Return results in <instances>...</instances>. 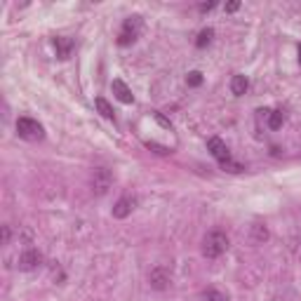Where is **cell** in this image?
<instances>
[{
    "label": "cell",
    "mask_w": 301,
    "mask_h": 301,
    "mask_svg": "<svg viewBox=\"0 0 301 301\" xmlns=\"http://www.w3.org/2000/svg\"><path fill=\"white\" fill-rule=\"evenodd\" d=\"M17 134L26 141H40L45 137V129L33 118H19L17 120Z\"/></svg>",
    "instance_id": "3957f363"
},
{
    "label": "cell",
    "mask_w": 301,
    "mask_h": 301,
    "mask_svg": "<svg viewBox=\"0 0 301 301\" xmlns=\"http://www.w3.org/2000/svg\"><path fill=\"white\" fill-rule=\"evenodd\" d=\"M137 195H123L120 200L113 205V217L116 219H125V217H129L132 214V210L137 207Z\"/></svg>",
    "instance_id": "ba28073f"
},
{
    "label": "cell",
    "mask_w": 301,
    "mask_h": 301,
    "mask_svg": "<svg viewBox=\"0 0 301 301\" xmlns=\"http://www.w3.org/2000/svg\"><path fill=\"white\" fill-rule=\"evenodd\" d=\"M205 301H229V299H226V294H221V292L210 290V292H205Z\"/></svg>",
    "instance_id": "e0dca14e"
},
{
    "label": "cell",
    "mask_w": 301,
    "mask_h": 301,
    "mask_svg": "<svg viewBox=\"0 0 301 301\" xmlns=\"http://www.w3.org/2000/svg\"><path fill=\"white\" fill-rule=\"evenodd\" d=\"M226 250H229V235L223 233V231L214 229V231H210V233L202 238V254H205L207 259L221 257Z\"/></svg>",
    "instance_id": "6da1fadb"
},
{
    "label": "cell",
    "mask_w": 301,
    "mask_h": 301,
    "mask_svg": "<svg viewBox=\"0 0 301 301\" xmlns=\"http://www.w3.org/2000/svg\"><path fill=\"white\" fill-rule=\"evenodd\" d=\"M207 148H210V153H212V156L219 160V165H226V162L233 160V158H231L229 146L223 144V141L219 139V137H212V139L207 141Z\"/></svg>",
    "instance_id": "52a82bcc"
},
{
    "label": "cell",
    "mask_w": 301,
    "mask_h": 301,
    "mask_svg": "<svg viewBox=\"0 0 301 301\" xmlns=\"http://www.w3.org/2000/svg\"><path fill=\"white\" fill-rule=\"evenodd\" d=\"M212 38H214L212 28H202L200 33H198V38H195V47H198V50H205L207 45L212 43Z\"/></svg>",
    "instance_id": "4fadbf2b"
},
{
    "label": "cell",
    "mask_w": 301,
    "mask_h": 301,
    "mask_svg": "<svg viewBox=\"0 0 301 301\" xmlns=\"http://www.w3.org/2000/svg\"><path fill=\"white\" fill-rule=\"evenodd\" d=\"M268 127L271 129H280L285 123V113L283 111H268Z\"/></svg>",
    "instance_id": "5bb4252c"
},
{
    "label": "cell",
    "mask_w": 301,
    "mask_h": 301,
    "mask_svg": "<svg viewBox=\"0 0 301 301\" xmlns=\"http://www.w3.org/2000/svg\"><path fill=\"white\" fill-rule=\"evenodd\" d=\"M111 89H113V95H116V99H118V101H123V104H132V101H134L132 89H129L127 85H125L120 78L113 80V83H111Z\"/></svg>",
    "instance_id": "30bf717a"
},
{
    "label": "cell",
    "mask_w": 301,
    "mask_h": 301,
    "mask_svg": "<svg viewBox=\"0 0 301 301\" xmlns=\"http://www.w3.org/2000/svg\"><path fill=\"white\" fill-rule=\"evenodd\" d=\"M299 64H301V45H299Z\"/></svg>",
    "instance_id": "7402d4cb"
},
{
    "label": "cell",
    "mask_w": 301,
    "mask_h": 301,
    "mask_svg": "<svg viewBox=\"0 0 301 301\" xmlns=\"http://www.w3.org/2000/svg\"><path fill=\"white\" fill-rule=\"evenodd\" d=\"M141 28H144V19L139 14H132L123 22V28H120V33H118V45L120 47H127V45H134L139 40L141 35Z\"/></svg>",
    "instance_id": "7a4b0ae2"
},
{
    "label": "cell",
    "mask_w": 301,
    "mask_h": 301,
    "mask_svg": "<svg viewBox=\"0 0 301 301\" xmlns=\"http://www.w3.org/2000/svg\"><path fill=\"white\" fill-rule=\"evenodd\" d=\"M247 87H250V80L245 78V76H233V78H231V92H233L235 97H242L247 92Z\"/></svg>",
    "instance_id": "8fae6325"
},
{
    "label": "cell",
    "mask_w": 301,
    "mask_h": 301,
    "mask_svg": "<svg viewBox=\"0 0 301 301\" xmlns=\"http://www.w3.org/2000/svg\"><path fill=\"white\" fill-rule=\"evenodd\" d=\"M10 238H12V229L10 226H3V245H10Z\"/></svg>",
    "instance_id": "ac0fdd59"
},
{
    "label": "cell",
    "mask_w": 301,
    "mask_h": 301,
    "mask_svg": "<svg viewBox=\"0 0 301 301\" xmlns=\"http://www.w3.org/2000/svg\"><path fill=\"white\" fill-rule=\"evenodd\" d=\"M186 83H189V87H200L202 85V73L200 71H191L189 76H186Z\"/></svg>",
    "instance_id": "2e32d148"
},
{
    "label": "cell",
    "mask_w": 301,
    "mask_h": 301,
    "mask_svg": "<svg viewBox=\"0 0 301 301\" xmlns=\"http://www.w3.org/2000/svg\"><path fill=\"white\" fill-rule=\"evenodd\" d=\"M252 240H254V242H264V240H268L266 226H261V223H254V226H252Z\"/></svg>",
    "instance_id": "9a60e30c"
},
{
    "label": "cell",
    "mask_w": 301,
    "mask_h": 301,
    "mask_svg": "<svg viewBox=\"0 0 301 301\" xmlns=\"http://www.w3.org/2000/svg\"><path fill=\"white\" fill-rule=\"evenodd\" d=\"M43 264V254H40L35 247H28V250H24L22 254H19V271H35V268Z\"/></svg>",
    "instance_id": "8992f818"
},
{
    "label": "cell",
    "mask_w": 301,
    "mask_h": 301,
    "mask_svg": "<svg viewBox=\"0 0 301 301\" xmlns=\"http://www.w3.org/2000/svg\"><path fill=\"white\" fill-rule=\"evenodd\" d=\"M113 184V174L111 170L106 167H97L95 172H92V191H95L97 195H104L108 189H111Z\"/></svg>",
    "instance_id": "277c9868"
},
{
    "label": "cell",
    "mask_w": 301,
    "mask_h": 301,
    "mask_svg": "<svg viewBox=\"0 0 301 301\" xmlns=\"http://www.w3.org/2000/svg\"><path fill=\"white\" fill-rule=\"evenodd\" d=\"M170 283H172V273H170L167 266H156L148 273V285L153 287V290H158V292L167 290Z\"/></svg>",
    "instance_id": "5b68a950"
},
{
    "label": "cell",
    "mask_w": 301,
    "mask_h": 301,
    "mask_svg": "<svg viewBox=\"0 0 301 301\" xmlns=\"http://www.w3.org/2000/svg\"><path fill=\"white\" fill-rule=\"evenodd\" d=\"M153 116H156V120H158V123H160V125H162V127H167V129H170V127H172V123H170L167 118H162V116H160V113H158V111H156V113H153Z\"/></svg>",
    "instance_id": "d6986e66"
},
{
    "label": "cell",
    "mask_w": 301,
    "mask_h": 301,
    "mask_svg": "<svg viewBox=\"0 0 301 301\" xmlns=\"http://www.w3.org/2000/svg\"><path fill=\"white\" fill-rule=\"evenodd\" d=\"M52 45H54L57 57H59V59H68L71 52H73V47H76V40L66 38V35H57V38H52Z\"/></svg>",
    "instance_id": "9c48e42d"
},
{
    "label": "cell",
    "mask_w": 301,
    "mask_h": 301,
    "mask_svg": "<svg viewBox=\"0 0 301 301\" xmlns=\"http://www.w3.org/2000/svg\"><path fill=\"white\" fill-rule=\"evenodd\" d=\"M223 10H226V12H238L240 10V3H238V0H233V3H226V5H223Z\"/></svg>",
    "instance_id": "ffe728a7"
},
{
    "label": "cell",
    "mask_w": 301,
    "mask_h": 301,
    "mask_svg": "<svg viewBox=\"0 0 301 301\" xmlns=\"http://www.w3.org/2000/svg\"><path fill=\"white\" fill-rule=\"evenodd\" d=\"M217 7V3H202L200 5V12H212Z\"/></svg>",
    "instance_id": "44dd1931"
},
{
    "label": "cell",
    "mask_w": 301,
    "mask_h": 301,
    "mask_svg": "<svg viewBox=\"0 0 301 301\" xmlns=\"http://www.w3.org/2000/svg\"><path fill=\"white\" fill-rule=\"evenodd\" d=\"M95 106H97V111H99L101 116L106 118V120H113V123H116V111H113V106L108 104L106 99H104V97H97V99H95Z\"/></svg>",
    "instance_id": "7c38bea8"
}]
</instances>
